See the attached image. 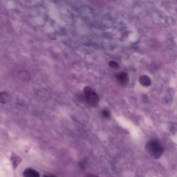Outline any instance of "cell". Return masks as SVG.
Returning <instances> with one entry per match:
<instances>
[{"mask_svg":"<svg viewBox=\"0 0 177 177\" xmlns=\"http://www.w3.org/2000/svg\"><path fill=\"white\" fill-rule=\"evenodd\" d=\"M145 149L149 155L155 159L160 158L164 151L162 145L156 140H151L148 141L145 146Z\"/></svg>","mask_w":177,"mask_h":177,"instance_id":"6da1fadb","label":"cell"},{"mask_svg":"<svg viewBox=\"0 0 177 177\" xmlns=\"http://www.w3.org/2000/svg\"><path fill=\"white\" fill-rule=\"evenodd\" d=\"M84 98L88 104L92 107H97L99 103V96L89 87H85L84 88Z\"/></svg>","mask_w":177,"mask_h":177,"instance_id":"7a4b0ae2","label":"cell"},{"mask_svg":"<svg viewBox=\"0 0 177 177\" xmlns=\"http://www.w3.org/2000/svg\"><path fill=\"white\" fill-rule=\"evenodd\" d=\"M116 79L121 85H125L129 82V78L127 73L121 72L116 75Z\"/></svg>","mask_w":177,"mask_h":177,"instance_id":"3957f363","label":"cell"},{"mask_svg":"<svg viewBox=\"0 0 177 177\" xmlns=\"http://www.w3.org/2000/svg\"><path fill=\"white\" fill-rule=\"evenodd\" d=\"M11 97L9 93L6 92H0V103L5 104L11 100Z\"/></svg>","mask_w":177,"mask_h":177,"instance_id":"277c9868","label":"cell"},{"mask_svg":"<svg viewBox=\"0 0 177 177\" xmlns=\"http://www.w3.org/2000/svg\"><path fill=\"white\" fill-rule=\"evenodd\" d=\"M10 160L14 169H16L22 161L21 158L14 153H12Z\"/></svg>","mask_w":177,"mask_h":177,"instance_id":"5b68a950","label":"cell"},{"mask_svg":"<svg viewBox=\"0 0 177 177\" xmlns=\"http://www.w3.org/2000/svg\"><path fill=\"white\" fill-rule=\"evenodd\" d=\"M23 176L25 177H39L40 173L36 170L31 168H27L25 169L23 172Z\"/></svg>","mask_w":177,"mask_h":177,"instance_id":"8992f818","label":"cell"},{"mask_svg":"<svg viewBox=\"0 0 177 177\" xmlns=\"http://www.w3.org/2000/svg\"><path fill=\"white\" fill-rule=\"evenodd\" d=\"M139 80L141 84L145 87L149 86L151 83L150 78L146 75L141 76L139 78Z\"/></svg>","mask_w":177,"mask_h":177,"instance_id":"52a82bcc","label":"cell"},{"mask_svg":"<svg viewBox=\"0 0 177 177\" xmlns=\"http://www.w3.org/2000/svg\"><path fill=\"white\" fill-rule=\"evenodd\" d=\"M102 115L103 118H109L110 117V113L109 110L108 109H103L102 111Z\"/></svg>","mask_w":177,"mask_h":177,"instance_id":"ba28073f","label":"cell"},{"mask_svg":"<svg viewBox=\"0 0 177 177\" xmlns=\"http://www.w3.org/2000/svg\"><path fill=\"white\" fill-rule=\"evenodd\" d=\"M20 77L23 80L25 81L29 79V75L28 72L26 71H23L20 73Z\"/></svg>","mask_w":177,"mask_h":177,"instance_id":"9c48e42d","label":"cell"},{"mask_svg":"<svg viewBox=\"0 0 177 177\" xmlns=\"http://www.w3.org/2000/svg\"><path fill=\"white\" fill-rule=\"evenodd\" d=\"M109 64L111 67L115 69H119V65L117 63L114 61H111L109 63Z\"/></svg>","mask_w":177,"mask_h":177,"instance_id":"30bf717a","label":"cell"}]
</instances>
